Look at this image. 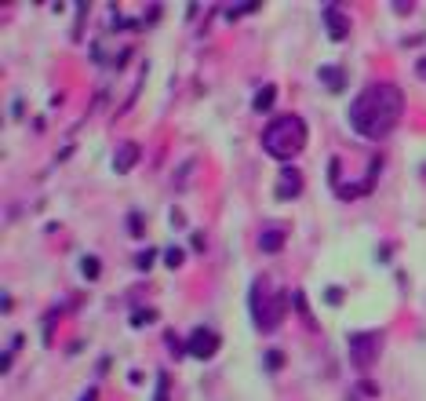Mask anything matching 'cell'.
I'll use <instances>...</instances> for the list:
<instances>
[{"label":"cell","mask_w":426,"mask_h":401,"mask_svg":"<svg viewBox=\"0 0 426 401\" xmlns=\"http://www.w3.org/2000/svg\"><path fill=\"white\" fill-rule=\"evenodd\" d=\"M404 113V92L390 80H375L350 102V128L361 139H387Z\"/></svg>","instance_id":"obj_1"},{"label":"cell","mask_w":426,"mask_h":401,"mask_svg":"<svg viewBox=\"0 0 426 401\" xmlns=\"http://www.w3.org/2000/svg\"><path fill=\"white\" fill-rule=\"evenodd\" d=\"M306 121L303 117H295V113H284V117H277L266 124V132H263V150L277 161H292V157H299L303 154V146H306Z\"/></svg>","instance_id":"obj_2"},{"label":"cell","mask_w":426,"mask_h":401,"mask_svg":"<svg viewBox=\"0 0 426 401\" xmlns=\"http://www.w3.org/2000/svg\"><path fill=\"white\" fill-rule=\"evenodd\" d=\"M288 314V295L284 292H273L266 295V281H255L251 285V318L263 332H273L281 325V318Z\"/></svg>","instance_id":"obj_3"},{"label":"cell","mask_w":426,"mask_h":401,"mask_svg":"<svg viewBox=\"0 0 426 401\" xmlns=\"http://www.w3.org/2000/svg\"><path fill=\"white\" fill-rule=\"evenodd\" d=\"M379 350H382V332H353L350 335V362H353V369L375 365Z\"/></svg>","instance_id":"obj_4"},{"label":"cell","mask_w":426,"mask_h":401,"mask_svg":"<svg viewBox=\"0 0 426 401\" xmlns=\"http://www.w3.org/2000/svg\"><path fill=\"white\" fill-rule=\"evenodd\" d=\"M219 332H211V328H197V332H189V343H186V354H194L197 362H208V357H215L219 354Z\"/></svg>","instance_id":"obj_5"},{"label":"cell","mask_w":426,"mask_h":401,"mask_svg":"<svg viewBox=\"0 0 426 401\" xmlns=\"http://www.w3.org/2000/svg\"><path fill=\"white\" fill-rule=\"evenodd\" d=\"M303 194V172L299 168L284 164L281 168V179H277V201H295Z\"/></svg>","instance_id":"obj_6"},{"label":"cell","mask_w":426,"mask_h":401,"mask_svg":"<svg viewBox=\"0 0 426 401\" xmlns=\"http://www.w3.org/2000/svg\"><path fill=\"white\" fill-rule=\"evenodd\" d=\"M325 26H328V37L335 40V44H343L346 33H350V18L339 11L335 4H325Z\"/></svg>","instance_id":"obj_7"},{"label":"cell","mask_w":426,"mask_h":401,"mask_svg":"<svg viewBox=\"0 0 426 401\" xmlns=\"http://www.w3.org/2000/svg\"><path fill=\"white\" fill-rule=\"evenodd\" d=\"M135 161H139V146L135 142H124L120 146V150H117V161H113V172H132V168H135Z\"/></svg>","instance_id":"obj_8"},{"label":"cell","mask_w":426,"mask_h":401,"mask_svg":"<svg viewBox=\"0 0 426 401\" xmlns=\"http://www.w3.org/2000/svg\"><path fill=\"white\" fill-rule=\"evenodd\" d=\"M317 77L328 84V92H343L346 88V73L339 70V66H321V70H317Z\"/></svg>","instance_id":"obj_9"},{"label":"cell","mask_w":426,"mask_h":401,"mask_svg":"<svg viewBox=\"0 0 426 401\" xmlns=\"http://www.w3.org/2000/svg\"><path fill=\"white\" fill-rule=\"evenodd\" d=\"M259 248L266 252V256H273V252L284 248V230H266V234L259 237Z\"/></svg>","instance_id":"obj_10"},{"label":"cell","mask_w":426,"mask_h":401,"mask_svg":"<svg viewBox=\"0 0 426 401\" xmlns=\"http://www.w3.org/2000/svg\"><path fill=\"white\" fill-rule=\"evenodd\" d=\"M273 99H277V88H273V84H263V88L255 92V99H251V106L259 110V113H266V110L273 106Z\"/></svg>","instance_id":"obj_11"},{"label":"cell","mask_w":426,"mask_h":401,"mask_svg":"<svg viewBox=\"0 0 426 401\" xmlns=\"http://www.w3.org/2000/svg\"><path fill=\"white\" fill-rule=\"evenodd\" d=\"M248 11H259V0H244V4H226V8H223V18H237V15H248Z\"/></svg>","instance_id":"obj_12"},{"label":"cell","mask_w":426,"mask_h":401,"mask_svg":"<svg viewBox=\"0 0 426 401\" xmlns=\"http://www.w3.org/2000/svg\"><path fill=\"white\" fill-rule=\"evenodd\" d=\"M80 270H84V278H88V281H95L102 266H99V259H95V256H84V259H80Z\"/></svg>","instance_id":"obj_13"},{"label":"cell","mask_w":426,"mask_h":401,"mask_svg":"<svg viewBox=\"0 0 426 401\" xmlns=\"http://www.w3.org/2000/svg\"><path fill=\"white\" fill-rule=\"evenodd\" d=\"M150 321H157L154 310H135V314H132V325H135V328H139V325H150Z\"/></svg>","instance_id":"obj_14"},{"label":"cell","mask_w":426,"mask_h":401,"mask_svg":"<svg viewBox=\"0 0 426 401\" xmlns=\"http://www.w3.org/2000/svg\"><path fill=\"white\" fill-rule=\"evenodd\" d=\"M164 263L172 266V270H179V266H182V248H168V252H164Z\"/></svg>","instance_id":"obj_15"},{"label":"cell","mask_w":426,"mask_h":401,"mask_svg":"<svg viewBox=\"0 0 426 401\" xmlns=\"http://www.w3.org/2000/svg\"><path fill=\"white\" fill-rule=\"evenodd\" d=\"M154 401H168V372H157V394Z\"/></svg>","instance_id":"obj_16"},{"label":"cell","mask_w":426,"mask_h":401,"mask_svg":"<svg viewBox=\"0 0 426 401\" xmlns=\"http://www.w3.org/2000/svg\"><path fill=\"white\" fill-rule=\"evenodd\" d=\"M281 365H284V354H281V350H270V354H266V369H270V372H277Z\"/></svg>","instance_id":"obj_17"},{"label":"cell","mask_w":426,"mask_h":401,"mask_svg":"<svg viewBox=\"0 0 426 401\" xmlns=\"http://www.w3.org/2000/svg\"><path fill=\"white\" fill-rule=\"evenodd\" d=\"M343 295H346L343 288H335V285H332V288H325V303H332V307H339V303H343Z\"/></svg>","instance_id":"obj_18"},{"label":"cell","mask_w":426,"mask_h":401,"mask_svg":"<svg viewBox=\"0 0 426 401\" xmlns=\"http://www.w3.org/2000/svg\"><path fill=\"white\" fill-rule=\"evenodd\" d=\"M127 226H132V234H142V216L135 212L132 219H127Z\"/></svg>","instance_id":"obj_19"},{"label":"cell","mask_w":426,"mask_h":401,"mask_svg":"<svg viewBox=\"0 0 426 401\" xmlns=\"http://www.w3.org/2000/svg\"><path fill=\"white\" fill-rule=\"evenodd\" d=\"M357 390H361V394H365V397H375V394H379V387H375V383H361Z\"/></svg>","instance_id":"obj_20"},{"label":"cell","mask_w":426,"mask_h":401,"mask_svg":"<svg viewBox=\"0 0 426 401\" xmlns=\"http://www.w3.org/2000/svg\"><path fill=\"white\" fill-rule=\"evenodd\" d=\"M150 263H154V252H142V256H139V266L150 270Z\"/></svg>","instance_id":"obj_21"},{"label":"cell","mask_w":426,"mask_h":401,"mask_svg":"<svg viewBox=\"0 0 426 401\" xmlns=\"http://www.w3.org/2000/svg\"><path fill=\"white\" fill-rule=\"evenodd\" d=\"M95 397H99V394H95V390H88V394H84L80 401H95Z\"/></svg>","instance_id":"obj_22"}]
</instances>
